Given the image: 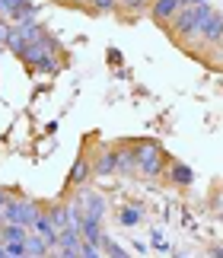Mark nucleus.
Here are the masks:
<instances>
[{
	"instance_id": "nucleus-1",
	"label": "nucleus",
	"mask_w": 223,
	"mask_h": 258,
	"mask_svg": "<svg viewBox=\"0 0 223 258\" xmlns=\"http://www.w3.org/2000/svg\"><path fill=\"white\" fill-rule=\"evenodd\" d=\"M214 13V7L210 4H198V7H182L179 13H176V19L169 23V32L179 38L182 45L185 42H191V38H198V32H201V26H204V19Z\"/></svg>"
},
{
	"instance_id": "nucleus-2",
	"label": "nucleus",
	"mask_w": 223,
	"mask_h": 258,
	"mask_svg": "<svg viewBox=\"0 0 223 258\" xmlns=\"http://www.w3.org/2000/svg\"><path fill=\"white\" fill-rule=\"evenodd\" d=\"M134 163H137L140 175L156 178L166 169V153H163V147H159L156 141H137L134 144Z\"/></svg>"
},
{
	"instance_id": "nucleus-3",
	"label": "nucleus",
	"mask_w": 223,
	"mask_h": 258,
	"mask_svg": "<svg viewBox=\"0 0 223 258\" xmlns=\"http://www.w3.org/2000/svg\"><path fill=\"white\" fill-rule=\"evenodd\" d=\"M42 35H45V29L38 26L35 19H32V23H16L13 29H10L7 48H10V51H13V54H19V51H23L26 45H32V42H38V38H42Z\"/></svg>"
},
{
	"instance_id": "nucleus-4",
	"label": "nucleus",
	"mask_w": 223,
	"mask_h": 258,
	"mask_svg": "<svg viewBox=\"0 0 223 258\" xmlns=\"http://www.w3.org/2000/svg\"><path fill=\"white\" fill-rule=\"evenodd\" d=\"M38 214L42 211H38L35 201H7L4 211H0V217H4L7 223H13V226H32V220Z\"/></svg>"
},
{
	"instance_id": "nucleus-5",
	"label": "nucleus",
	"mask_w": 223,
	"mask_h": 258,
	"mask_svg": "<svg viewBox=\"0 0 223 258\" xmlns=\"http://www.w3.org/2000/svg\"><path fill=\"white\" fill-rule=\"evenodd\" d=\"M74 207L80 211V217H86V220H99V223H102V217H105V198L96 195V191H80Z\"/></svg>"
},
{
	"instance_id": "nucleus-6",
	"label": "nucleus",
	"mask_w": 223,
	"mask_h": 258,
	"mask_svg": "<svg viewBox=\"0 0 223 258\" xmlns=\"http://www.w3.org/2000/svg\"><path fill=\"white\" fill-rule=\"evenodd\" d=\"M150 19H153L156 26H169L176 13L182 10V0H150Z\"/></svg>"
},
{
	"instance_id": "nucleus-7",
	"label": "nucleus",
	"mask_w": 223,
	"mask_h": 258,
	"mask_svg": "<svg viewBox=\"0 0 223 258\" xmlns=\"http://www.w3.org/2000/svg\"><path fill=\"white\" fill-rule=\"evenodd\" d=\"M198 38H201V42H204L207 48L220 45V42H223V13H217V10H214V13L204 19V26H201Z\"/></svg>"
},
{
	"instance_id": "nucleus-8",
	"label": "nucleus",
	"mask_w": 223,
	"mask_h": 258,
	"mask_svg": "<svg viewBox=\"0 0 223 258\" xmlns=\"http://www.w3.org/2000/svg\"><path fill=\"white\" fill-rule=\"evenodd\" d=\"M77 230H80V239H83L86 245H93V249H102V239H105V233H102V223L99 220H80L77 223Z\"/></svg>"
},
{
	"instance_id": "nucleus-9",
	"label": "nucleus",
	"mask_w": 223,
	"mask_h": 258,
	"mask_svg": "<svg viewBox=\"0 0 223 258\" xmlns=\"http://www.w3.org/2000/svg\"><path fill=\"white\" fill-rule=\"evenodd\" d=\"M32 226H35V233H38V239H42L48 249H54L58 245V230H54V223H51V217L48 214H38L35 220H32Z\"/></svg>"
},
{
	"instance_id": "nucleus-10",
	"label": "nucleus",
	"mask_w": 223,
	"mask_h": 258,
	"mask_svg": "<svg viewBox=\"0 0 223 258\" xmlns=\"http://www.w3.org/2000/svg\"><path fill=\"white\" fill-rule=\"evenodd\" d=\"M115 169H118V150H102L99 153V160H96V166H93V172L96 175H102V178H108V175H115Z\"/></svg>"
},
{
	"instance_id": "nucleus-11",
	"label": "nucleus",
	"mask_w": 223,
	"mask_h": 258,
	"mask_svg": "<svg viewBox=\"0 0 223 258\" xmlns=\"http://www.w3.org/2000/svg\"><path fill=\"white\" fill-rule=\"evenodd\" d=\"M169 182L179 185V188L195 185V169H191V166H185V163H169Z\"/></svg>"
},
{
	"instance_id": "nucleus-12",
	"label": "nucleus",
	"mask_w": 223,
	"mask_h": 258,
	"mask_svg": "<svg viewBox=\"0 0 223 258\" xmlns=\"http://www.w3.org/2000/svg\"><path fill=\"white\" fill-rule=\"evenodd\" d=\"M89 175H93V166H89V160H86V156H77L74 169H70V175H67V185H83Z\"/></svg>"
},
{
	"instance_id": "nucleus-13",
	"label": "nucleus",
	"mask_w": 223,
	"mask_h": 258,
	"mask_svg": "<svg viewBox=\"0 0 223 258\" xmlns=\"http://www.w3.org/2000/svg\"><path fill=\"white\" fill-rule=\"evenodd\" d=\"M23 245H26V255H29V258H45L48 252H51L42 239H38V236H26V242H23Z\"/></svg>"
},
{
	"instance_id": "nucleus-14",
	"label": "nucleus",
	"mask_w": 223,
	"mask_h": 258,
	"mask_svg": "<svg viewBox=\"0 0 223 258\" xmlns=\"http://www.w3.org/2000/svg\"><path fill=\"white\" fill-rule=\"evenodd\" d=\"M26 226H13V223H7L4 230H0V242H26Z\"/></svg>"
},
{
	"instance_id": "nucleus-15",
	"label": "nucleus",
	"mask_w": 223,
	"mask_h": 258,
	"mask_svg": "<svg viewBox=\"0 0 223 258\" xmlns=\"http://www.w3.org/2000/svg\"><path fill=\"white\" fill-rule=\"evenodd\" d=\"M121 175H131V172H137V163H134V150H118V169Z\"/></svg>"
},
{
	"instance_id": "nucleus-16",
	"label": "nucleus",
	"mask_w": 223,
	"mask_h": 258,
	"mask_svg": "<svg viewBox=\"0 0 223 258\" xmlns=\"http://www.w3.org/2000/svg\"><path fill=\"white\" fill-rule=\"evenodd\" d=\"M140 217H144V214H140V207H121L118 220L125 223V226H137V223H140Z\"/></svg>"
},
{
	"instance_id": "nucleus-17",
	"label": "nucleus",
	"mask_w": 223,
	"mask_h": 258,
	"mask_svg": "<svg viewBox=\"0 0 223 258\" xmlns=\"http://www.w3.org/2000/svg\"><path fill=\"white\" fill-rule=\"evenodd\" d=\"M32 71H38V74H58V71H61V61H58V54L45 57V61H42V64H35Z\"/></svg>"
},
{
	"instance_id": "nucleus-18",
	"label": "nucleus",
	"mask_w": 223,
	"mask_h": 258,
	"mask_svg": "<svg viewBox=\"0 0 223 258\" xmlns=\"http://www.w3.org/2000/svg\"><path fill=\"white\" fill-rule=\"evenodd\" d=\"M102 249L108 252V258H131V255H128L125 249H121V245H118V242H112V239H108V236H105V239H102Z\"/></svg>"
},
{
	"instance_id": "nucleus-19",
	"label": "nucleus",
	"mask_w": 223,
	"mask_h": 258,
	"mask_svg": "<svg viewBox=\"0 0 223 258\" xmlns=\"http://www.w3.org/2000/svg\"><path fill=\"white\" fill-rule=\"evenodd\" d=\"M89 7H93L96 13H115V10H118V0H89Z\"/></svg>"
},
{
	"instance_id": "nucleus-20",
	"label": "nucleus",
	"mask_w": 223,
	"mask_h": 258,
	"mask_svg": "<svg viewBox=\"0 0 223 258\" xmlns=\"http://www.w3.org/2000/svg\"><path fill=\"white\" fill-rule=\"evenodd\" d=\"M4 252L10 258H19V255H26V245L23 242H4Z\"/></svg>"
},
{
	"instance_id": "nucleus-21",
	"label": "nucleus",
	"mask_w": 223,
	"mask_h": 258,
	"mask_svg": "<svg viewBox=\"0 0 223 258\" xmlns=\"http://www.w3.org/2000/svg\"><path fill=\"white\" fill-rule=\"evenodd\" d=\"M16 4H23V0H0V16H10L16 10Z\"/></svg>"
},
{
	"instance_id": "nucleus-22",
	"label": "nucleus",
	"mask_w": 223,
	"mask_h": 258,
	"mask_svg": "<svg viewBox=\"0 0 223 258\" xmlns=\"http://www.w3.org/2000/svg\"><path fill=\"white\" fill-rule=\"evenodd\" d=\"M10 29H13V23L0 19V45H7V38H10Z\"/></svg>"
},
{
	"instance_id": "nucleus-23",
	"label": "nucleus",
	"mask_w": 223,
	"mask_h": 258,
	"mask_svg": "<svg viewBox=\"0 0 223 258\" xmlns=\"http://www.w3.org/2000/svg\"><path fill=\"white\" fill-rule=\"evenodd\" d=\"M153 245H156V249H159V252H169V242L163 239V233H159V230L153 233Z\"/></svg>"
},
{
	"instance_id": "nucleus-24",
	"label": "nucleus",
	"mask_w": 223,
	"mask_h": 258,
	"mask_svg": "<svg viewBox=\"0 0 223 258\" xmlns=\"http://www.w3.org/2000/svg\"><path fill=\"white\" fill-rule=\"evenodd\" d=\"M198 4H207V0H182V7H198Z\"/></svg>"
},
{
	"instance_id": "nucleus-25",
	"label": "nucleus",
	"mask_w": 223,
	"mask_h": 258,
	"mask_svg": "<svg viewBox=\"0 0 223 258\" xmlns=\"http://www.w3.org/2000/svg\"><path fill=\"white\" fill-rule=\"evenodd\" d=\"M10 201V198H7V191H4V188H0V211H4V204Z\"/></svg>"
},
{
	"instance_id": "nucleus-26",
	"label": "nucleus",
	"mask_w": 223,
	"mask_h": 258,
	"mask_svg": "<svg viewBox=\"0 0 223 258\" xmlns=\"http://www.w3.org/2000/svg\"><path fill=\"white\" fill-rule=\"evenodd\" d=\"M210 255H214V258H223V249H214V252H210Z\"/></svg>"
},
{
	"instance_id": "nucleus-27",
	"label": "nucleus",
	"mask_w": 223,
	"mask_h": 258,
	"mask_svg": "<svg viewBox=\"0 0 223 258\" xmlns=\"http://www.w3.org/2000/svg\"><path fill=\"white\" fill-rule=\"evenodd\" d=\"M0 258H10V255H7V252H4V245H0Z\"/></svg>"
}]
</instances>
